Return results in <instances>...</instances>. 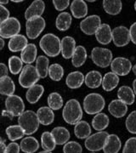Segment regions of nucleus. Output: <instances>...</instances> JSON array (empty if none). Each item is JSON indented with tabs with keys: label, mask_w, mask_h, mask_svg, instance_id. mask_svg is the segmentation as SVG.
I'll use <instances>...</instances> for the list:
<instances>
[{
	"label": "nucleus",
	"mask_w": 136,
	"mask_h": 153,
	"mask_svg": "<svg viewBox=\"0 0 136 153\" xmlns=\"http://www.w3.org/2000/svg\"><path fill=\"white\" fill-rule=\"evenodd\" d=\"M62 117L66 123L75 125L82 117V109L79 101L76 99L69 100L62 111Z\"/></svg>",
	"instance_id": "nucleus-1"
},
{
	"label": "nucleus",
	"mask_w": 136,
	"mask_h": 153,
	"mask_svg": "<svg viewBox=\"0 0 136 153\" xmlns=\"http://www.w3.org/2000/svg\"><path fill=\"white\" fill-rule=\"evenodd\" d=\"M60 38L53 33L44 35L39 41V46L45 55L49 57H56L60 53Z\"/></svg>",
	"instance_id": "nucleus-2"
},
{
	"label": "nucleus",
	"mask_w": 136,
	"mask_h": 153,
	"mask_svg": "<svg viewBox=\"0 0 136 153\" xmlns=\"http://www.w3.org/2000/svg\"><path fill=\"white\" fill-rule=\"evenodd\" d=\"M18 123L24 129L25 134L27 135H31L36 133L40 124L37 113L31 110L25 111L20 117H18Z\"/></svg>",
	"instance_id": "nucleus-3"
},
{
	"label": "nucleus",
	"mask_w": 136,
	"mask_h": 153,
	"mask_svg": "<svg viewBox=\"0 0 136 153\" xmlns=\"http://www.w3.org/2000/svg\"><path fill=\"white\" fill-rule=\"evenodd\" d=\"M106 101L101 94L97 93L88 94L83 100V110L88 115H96L105 108Z\"/></svg>",
	"instance_id": "nucleus-4"
},
{
	"label": "nucleus",
	"mask_w": 136,
	"mask_h": 153,
	"mask_svg": "<svg viewBox=\"0 0 136 153\" xmlns=\"http://www.w3.org/2000/svg\"><path fill=\"white\" fill-rule=\"evenodd\" d=\"M39 79L40 76L36 70V67L33 65H26L23 67L19 76V83L22 88H29L37 84Z\"/></svg>",
	"instance_id": "nucleus-5"
},
{
	"label": "nucleus",
	"mask_w": 136,
	"mask_h": 153,
	"mask_svg": "<svg viewBox=\"0 0 136 153\" xmlns=\"http://www.w3.org/2000/svg\"><path fill=\"white\" fill-rule=\"evenodd\" d=\"M21 23L16 17H10L0 24V37L2 38H11L19 34L21 31Z\"/></svg>",
	"instance_id": "nucleus-6"
},
{
	"label": "nucleus",
	"mask_w": 136,
	"mask_h": 153,
	"mask_svg": "<svg viewBox=\"0 0 136 153\" xmlns=\"http://www.w3.org/2000/svg\"><path fill=\"white\" fill-rule=\"evenodd\" d=\"M91 59L97 66L106 68L110 66L112 61V53L108 49L95 47L91 51Z\"/></svg>",
	"instance_id": "nucleus-7"
},
{
	"label": "nucleus",
	"mask_w": 136,
	"mask_h": 153,
	"mask_svg": "<svg viewBox=\"0 0 136 153\" xmlns=\"http://www.w3.org/2000/svg\"><path fill=\"white\" fill-rule=\"evenodd\" d=\"M109 134L107 132L100 131L88 137L84 142L87 150L92 152H96L103 150Z\"/></svg>",
	"instance_id": "nucleus-8"
},
{
	"label": "nucleus",
	"mask_w": 136,
	"mask_h": 153,
	"mask_svg": "<svg viewBox=\"0 0 136 153\" xmlns=\"http://www.w3.org/2000/svg\"><path fill=\"white\" fill-rule=\"evenodd\" d=\"M46 27L45 20L42 16L34 17L27 20L26 23V33L27 38L30 39H36L43 33Z\"/></svg>",
	"instance_id": "nucleus-9"
},
{
	"label": "nucleus",
	"mask_w": 136,
	"mask_h": 153,
	"mask_svg": "<svg viewBox=\"0 0 136 153\" xmlns=\"http://www.w3.org/2000/svg\"><path fill=\"white\" fill-rule=\"evenodd\" d=\"M6 111L10 112L13 117H20L25 111L24 101L18 95L8 96L5 100Z\"/></svg>",
	"instance_id": "nucleus-10"
},
{
	"label": "nucleus",
	"mask_w": 136,
	"mask_h": 153,
	"mask_svg": "<svg viewBox=\"0 0 136 153\" xmlns=\"http://www.w3.org/2000/svg\"><path fill=\"white\" fill-rule=\"evenodd\" d=\"M101 26V20L97 15H93L83 19L80 23V29L86 35L91 36L95 34Z\"/></svg>",
	"instance_id": "nucleus-11"
},
{
	"label": "nucleus",
	"mask_w": 136,
	"mask_h": 153,
	"mask_svg": "<svg viewBox=\"0 0 136 153\" xmlns=\"http://www.w3.org/2000/svg\"><path fill=\"white\" fill-rule=\"evenodd\" d=\"M111 69L117 76H126L130 72L132 63L129 59L124 57H117L111 63Z\"/></svg>",
	"instance_id": "nucleus-12"
},
{
	"label": "nucleus",
	"mask_w": 136,
	"mask_h": 153,
	"mask_svg": "<svg viewBox=\"0 0 136 153\" xmlns=\"http://www.w3.org/2000/svg\"><path fill=\"white\" fill-rule=\"evenodd\" d=\"M130 33L129 29L120 26L112 30V41L117 47H123L130 42Z\"/></svg>",
	"instance_id": "nucleus-13"
},
{
	"label": "nucleus",
	"mask_w": 136,
	"mask_h": 153,
	"mask_svg": "<svg viewBox=\"0 0 136 153\" xmlns=\"http://www.w3.org/2000/svg\"><path fill=\"white\" fill-rule=\"evenodd\" d=\"M76 47V41L72 37L65 36L62 38L60 42V53L63 58L66 60L71 58Z\"/></svg>",
	"instance_id": "nucleus-14"
},
{
	"label": "nucleus",
	"mask_w": 136,
	"mask_h": 153,
	"mask_svg": "<svg viewBox=\"0 0 136 153\" xmlns=\"http://www.w3.org/2000/svg\"><path fill=\"white\" fill-rule=\"evenodd\" d=\"M45 10V4L43 0H35L31 4L25 12V18L30 20L34 17H40L44 14Z\"/></svg>",
	"instance_id": "nucleus-15"
},
{
	"label": "nucleus",
	"mask_w": 136,
	"mask_h": 153,
	"mask_svg": "<svg viewBox=\"0 0 136 153\" xmlns=\"http://www.w3.org/2000/svg\"><path fill=\"white\" fill-rule=\"evenodd\" d=\"M95 38L100 44L107 45L110 44L112 40V30L111 27L108 24H101L95 33Z\"/></svg>",
	"instance_id": "nucleus-16"
},
{
	"label": "nucleus",
	"mask_w": 136,
	"mask_h": 153,
	"mask_svg": "<svg viewBox=\"0 0 136 153\" xmlns=\"http://www.w3.org/2000/svg\"><path fill=\"white\" fill-rule=\"evenodd\" d=\"M108 111L114 117H123L128 111V106L120 100H113L108 105Z\"/></svg>",
	"instance_id": "nucleus-17"
},
{
	"label": "nucleus",
	"mask_w": 136,
	"mask_h": 153,
	"mask_svg": "<svg viewBox=\"0 0 136 153\" xmlns=\"http://www.w3.org/2000/svg\"><path fill=\"white\" fill-rule=\"evenodd\" d=\"M39 123L44 126L50 125L54 120V113L49 106H42L36 112Z\"/></svg>",
	"instance_id": "nucleus-18"
},
{
	"label": "nucleus",
	"mask_w": 136,
	"mask_h": 153,
	"mask_svg": "<svg viewBox=\"0 0 136 153\" xmlns=\"http://www.w3.org/2000/svg\"><path fill=\"white\" fill-rule=\"evenodd\" d=\"M72 16L76 19H82L86 17L88 15L87 4L82 0H74L72 1L70 6Z\"/></svg>",
	"instance_id": "nucleus-19"
},
{
	"label": "nucleus",
	"mask_w": 136,
	"mask_h": 153,
	"mask_svg": "<svg viewBox=\"0 0 136 153\" xmlns=\"http://www.w3.org/2000/svg\"><path fill=\"white\" fill-rule=\"evenodd\" d=\"M84 78L85 76L81 71H72V72H70L66 76L65 83L68 88H70L71 89H76L82 85V83L84 82Z\"/></svg>",
	"instance_id": "nucleus-20"
},
{
	"label": "nucleus",
	"mask_w": 136,
	"mask_h": 153,
	"mask_svg": "<svg viewBox=\"0 0 136 153\" xmlns=\"http://www.w3.org/2000/svg\"><path fill=\"white\" fill-rule=\"evenodd\" d=\"M51 134L54 137L56 145L59 146L65 145V143L68 142L71 137L70 132L65 127H55L52 129Z\"/></svg>",
	"instance_id": "nucleus-21"
},
{
	"label": "nucleus",
	"mask_w": 136,
	"mask_h": 153,
	"mask_svg": "<svg viewBox=\"0 0 136 153\" xmlns=\"http://www.w3.org/2000/svg\"><path fill=\"white\" fill-rule=\"evenodd\" d=\"M27 38L24 35L18 34L10 39L8 47L11 52H20L27 47Z\"/></svg>",
	"instance_id": "nucleus-22"
},
{
	"label": "nucleus",
	"mask_w": 136,
	"mask_h": 153,
	"mask_svg": "<svg viewBox=\"0 0 136 153\" xmlns=\"http://www.w3.org/2000/svg\"><path fill=\"white\" fill-rule=\"evenodd\" d=\"M122 143L117 134H109L103 148L104 153H118Z\"/></svg>",
	"instance_id": "nucleus-23"
},
{
	"label": "nucleus",
	"mask_w": 136,
	"mask_h": 153,
	"mask_svg": "<svg viewBox=\"0 0 136 153\" xmlns=\"http://www.w3.org/2000/svg\"><path fill=\"white\" fill-rule=\"evenodd\" d=\"M38 49L34 44H28L21 54V59L27 65H31L37 60Z\"/></svg>",
	"instance_id": "nucleus-24"
},
{
	"label": "nucleus",
	"mask_w": 136,
	"mask_h": 153,
	"mask_svg": "<svg viewBox=\"0 0 136 153\" xmlns=\"http://www.w3.org/2000/svg\"><path fill=\"white\" fill-rule=\"evenodd\" d=\"M44 88L41 84H35L33 87L29 88L26 94L27 100L30 104H36L40 98L43 96Z\"/></svg>",
	"instance_id": "nucleus-25"
},
{
	"label": "nucleus",
	"mask_w": 136,
	"mask_h": 153,
	"mask_svg": "<svg viewBox=\"0 0 136 153\" xmlns=\"http://www.w3.org/2000/svg\"><path fill=\"white\" fill-rule=\"evenodd\" d=\"M103 77L98 71H90L88 72L84 78L86 86L90 88H97L102 84Z\"/></svg>",
	"instance_id": "nucleus-26"
},
{
	"label": "nucleus",
	"mask_w": 136,
	"mask_h": 153,
	"mask_svg": "<svg viewBox=\"0 0 136 153\" xmlns=\"http://www.w3.org/2000/svg\"><path fill=\"white\" fill-rule=\"evenodd\" d=\"M20 147L24 153H34L38 150L39 143L36 138L28 136L24 138L21 141Z\"/></svg>",
	"instance_id": "nucleus-27"
},
{
	"label": "nucleus",
	"mask_w": 136,
	"mask_h": 153,
	"mask_svg": "<svg viewBox=\"0 0 136 153\" xmlns=\"http://www.w3.org/2000/svg\"><path fill=\"white\" fill-rule=\"evenodd\" d=\"M117 97L118 100L123 101L126 105L134 104L135 100V94L134 90L129 86H122L119 88L117 91Z\"/></svg>",
	"instance_id": "nucleus-28"
},
{
	"label": "nucleus",
	"mask_w": 136,
	"mask_h": 153,
	"mask_svg": "<svg viewBox=\"0 0 136 153\" xmlns=\"http://www.w3.org/2000/svg\"><path fill=\"white\" fill-rule=\"evenodd\" d=\"M119 83V77L117 74L111 72H107L102 79V88L105 91L110 92L117 88Z\"/></svg>",
	"instance_id": "nucleus-29"
},
{
	"label": "nucleus",
	"mask_w": 136,
	"mask_h": 153,
	"mask_svg": "<svg viewBox=\"0 0 136 153\" xmlns=\"http://www.w3.org/2000/svg\"><path fill=\"white\" fill-rule=\"evenodd\" d=\"M86 60H87L86 49L82 45L77 46L74 54L71 57V64L75 67H80L85 63Z\"/></svg>",
	"instance_id": "nucleus-30"
},
{
	"label": "nucleus",
	"mask_w": 136,
	"mask_h": 153,
	"mask_svg": "<svg viewBox=\"0 0 136 153\" xmlns=\"http://www.w3.org/2000/svg\"><path fill=\"white\" fill-rule=\"evenodd\" d=\"M71 22L72 17L69 13L61 12L55 20V27L59 31L65 32L71 27Z\"/></svg>",
	"instance_id": "nucleus-31"
},
{
	"label": "nucleus",
	"mask_w": 136,
	"mask_h": 153,
	"mask_svg": "<svg viewBox=\"0 0 136 153\" xmlns=\"http://www.w3.org/2000/svg\"><path fill=\"white\" fill-rule=\"evenodd\" d=\"M36 70L40 78H45L49 75V60L45 55H39L36 60Z\"/></svg>",
	"instance_id": "nucleus-32"
},
{
	"label": "nucleus",
	"mask_w": 136,
	"mask_h": 153,
	"mask_svg": "<svg viewBox=\"0 0 136 153\" xmlns=\"http://www.w3.org/2000/svg\"><path fill=\"white\" fill-rule=\"evenodd\" d=\"M16 91V85L12 78L9 76L0 79V94L10 96Z\"/></svg>",
	"instance_id": "nucleus-33"
},
{
	"label": "nucleus",
	"mask_w": 136,
	"mask_h": 153,
	"mask_svg": "<svg viewBox=\"0 0 136 153\" xmlns=\"http://www.w3.org/2000/svg\"><path fill=\"white\" fill-rule=\"evenodd\" d=\"M74 134L80 140L87 139L91 135V127L86 121H80L74 127Z\"/></svg>",
	"instance_id": "nucleus-34"
},
{
	"label": "nucleus",
	"mask_w": 136,
	"mask_h": 153,
	"mask_svg": "<svg viewBox=\"0 0 136 153\" xmlns=\"http://www.w3.org/2000/svg\"><path fill=\"white\" fill-rule=\"evenodd\" d=\"M109 123H110V120H109L108 116L105 113L100 112L95 115L94 117L93 118V128L95 129L96 131H103L104 129H106L109 126Z\"/></svg>",
	"instance_id": "nucleus-35"
},
{
	"label": "nucleus",
	"mask_w": 136,
	"mask_h": 153,
	"mask_svg": "<svg viewBox=\"0 0 136 153\" xmlns=\"http://www.w3.org/2000/svg\"><path fill=\"white\" fill-rule=\"evenodd\" d=\"M104 10L111 16L118 15L123 8V4L120 0H104Z\"/></svg>",
	"instance_id": "nucleus-36"
},
{
	"label": "nucleus",
	"mask_w": 136,
	"mask_h": 153,
	"mask_svg": "<svg viewBox=\"0 0 136 153\" xmlns=\"http://www.w3.org/2000/svg\"><path fill=\"white\" fill-rule=\"evenodd\" d=\"M6 134L11 141H16L22 139L25 135V131L20 125H11L6 128Z\"/></svg>",
	"instance_id": "nucleus-37"
},
{
	"label": "nucleus",
	"mask_w": 136,
	"mask_h": 153,
	"mask_svg": "<svg viewBox=\"0 0 136 153\" xmlns=\"http://www.w3.org/2000/svg\"><path fill=\"white\" fill-rule=\"evenodd\" d=\"M41 145L44 151L52 152L56 146V143L51 132H44L41 135Z\"/></svg>",
	"instance_id": "nucleus-38"
},
{
	"label": "nucleus",
	"mask_w": 136,
	"mask_h": 153,
	"mask_svg": "<svg viewBox=\"0 0 136 153\" xmlns=\"http://www.w3.org/2000/svg\"><path fill=\"white\" fill-rule=\"evenodd\" d=\"M48 105L49 108L53 110V111H58L63 106V99L61 97L60 94L57 92H53V93L49 94L48 96Z\"/></svg>",
	"instance_id": "nucleus-39"
},
{
	"label": "nucleus",
	"mask_w": 136,
	"mask_h": 153,
	"mask_svg": "<svg viewBox=\"0 0 136 153\" xmlns=\"http://www.w3.org/2000/svg\"><path fill=\"white\" fill-rule=\"evenodd\" d=\"M49 76L53 81H55V82L60 81L64 76L63 67L57 63L52 64L51 66H49Z\"/></svg>",
	"instance_id": "nucleus-40"
},
{
	"label": "nucleus",
	"mask_w": 136,
	"mask_h": 153,
	"mask_svg": "<svg viewBox=\"0 0 136 153\" xmlns=\"http://www.w3.org/2000/svg\"><path fill=\"white\" fill-rule=\"evenodd\" d=\"M23 69V61L18 56H11L9 59V70L12 74L16 75L22 72Z\"/></svg>",
	"instance_id": "nucleus-41"
},
{
	"label": "nucleus",
	"mask_w": 136,
	"mask_h": 153,
	"mask_svg": "<svg viewBox=\"0 0 136 153\" xmlns=\"http://www.w3.org/2000/svg\"><path fill=\"white\" fill-rule=\"evenodd\" d=\"M64 153H82V148L81 145L77 141H68L63 146Z\"/></svg>",
	"instance_id": "nucleus-42"
},
{
	"label": "nucleus",
	"mask_w": 136,
	"mask_h": 153,
	"mask_svg": "<svg viewBox=\"0 0 136 153\" xmlns=\"http://www.w3.org/2000/svg\"><path fill=\"white\" fill-rule=\"evenodd\" d=\"M125 124L128 131L131 134H136V111H132L130 114L128 116Z\"/></svg>",
	"instance_id": "nucleus-43"
},
{
	"label": "nucleus",
	"mask_w": 136,
	"mask_h": 153,
	"mask_svg": "<svg viewBox=\"0 0 136 153\" xmlns=\"http://www.w3.org/2000/svg\"><path fill=\"white\" fill-rule=\"evenodd\" d=\"M123 153H136V137L129 138L126 141Z\"/></svg>",
	"instance_id": "nucleus-44"
},
{
	"label": "nucleus",
	"mask_w": 136,
	"mask_h": 153,
	"mask_svg": "<svg viewBox=\"0 0 136 153\" xmlns=\"http://www.w3.org/2000/svg\"><path fill=\"white\" fill-rule=\"evenodd\" d=\"M53 4L56 10L63 11L69 6L70 2L68 0H53Z\"/></svg>",
	"instance_id": "nucleus-45"
},
{
	"label": "nucleus",
	"mask_w": 136,
	"mask_h": 153,
	"mask_svg": "<svg viewBox=\"0 0 136 153\" xmlns=\"http://www.w3.org/2000/svg\"><path fill=\"white\" fill-rule=\"evenodd\" d=\"M20 145H18L16 142H12L7 146L4 153H19L20 152Z\"/></svg>",
	"instance_id": "nucleus-46"
},
{
	"label": "nucleus",
	"mask_w": 136,
	"mask_h": 153,
	"mask_svg": "<svg viewBox=\"0 0 136 153\" xmlns=\"http://www.w3.org/2000/svg\"><path fill=\"white\" fill-rule=\"evenodd\" d=\"M10 18V11L4 6L0 5V24Z\"/></svg>",
	"instance_id": "nucleus-47"
},
{
	"label": "nucleus",
	"mask_w": 136,
	"mask_h": 153,
	"mask_svg": "<svg viewBox=\"0 0 136 153\" xmlns=\"http://www.w3.org/2000/svg\"><path fill=\"white\" fill-rule=\"evenodd\" d=\"M129 33H130L131 41L134 44H136V22L131 25L129 28Z\"/></svg>",
	"instance_id": "nucleus-48"
},
{
	"label": "nucleus",
	"mask_w": 136,
	"mask_h": 153,
	"mask_svg": "<svg viewBox=\"0 0 136 153\" xmlns=\"http://www.w3.org/2000/svg\"><path fill=\"white\" fill-rule=\"evenodd\" d=\"M9 69L4 63H0V79L8 76Z\"/></svg>",
	"instance_id": "nucleus-49"
},
{
	"label": "nucleus",
	"mask_w": 136,
	"mask_h": 153,
	"mask_svg": "<svg viewBox=\"0 0 136 153\" xmlns=\"http://www.w3.org/2000/svg\"><path fill=\"white\" fill-rule=\"evenodd\" d=\"M6 145L4 142H0V153H4L6 150Z\"/></svg>",
	"instance_id": "nucleus-50"
},
{
	"label": "nucleus",
	"mask_w": 136,
	"mask_h": 153,
	"mask_svg": "<svg viewBox=\"0 0 136 153\" xmlns=\"http://www.w3.org/2000/svg\"><path fill=\"white\" fill-rule=\"evenodd\" d=\"M4 38H2L0 37V50H2V49H4Z\"/></svg>",
	"instance_id": "nucleus-51"
},
{
	"label": "nucleus",
	"mask_w": 136,
	"mask_h": 153,
	"mask_svg": "<svg viewBox=\"0 0 136 153\" xmlns=\"http://www.w3.org/2000/svg\"><path fill=\"white\" fill-rule=\"evenodd\" d=\"M133 88H134V93L136 95V78L134 80V82H133Z\"/></svg>",
	"instance_id": "nucleus-52"
},
{
	"label": "nucleus",
	"mask_w": 136,
	"mask_h": 153,
	"mask_svg": "<svg viewBox=\"0 0 136 153\" xmlns=\"http://www.w3.org/2000/svg\"><path fill=\"white\" fill-rule=\"evenodd\" d=\"M9 3L8 0H0V5H4V4H7Z\"/></svg>",
	"instance_id": "nucleus-53"
},
{
	"label": "nucleus",
	"mask_w": 136,
	"mask_h": 153,
	"mask_svg": "<svg viewBox=\"0 0 136 153\" xmlns=\"http://www.w3.org/2000/svg\"><path fill=\"white\" fill-rule=\"evenodd\" d=\"M132 70H133V72H134V74H135V75L136 76V64L135 65V66H133V67H132Z\"/></svg>",
	"instance_id": "nucleus-54"
},
{
	"label": "nucleus",
	"mask_w": 136,
	"mask_h": 153,
	"mask_svg": "<svg viewBox=\"0 0 136 153\" xmlns=\"http://www.w3.org/2000/svg\"><path fill=\"white\" fill-rule=\"evenodd\" d=\"M12 2L13 3H22L23 1L22 0H12Z\"/></svg>",
	"instance_id": "nucleus-55"
},
{
	"label": "nucleus",
	"mask_w": 136,
	"mask_h": 153,
	"mask_svg": "<svg viewBox=\"0 0 136 153\" xmlns=\"http://www.w3.org/2000/svg\"><path fill=\"white\" fill-rule=\"evenodd\" d=\"M38 153H52L51 152H48V151H43V152H40Z\"/></svg>",
	"instance_id": "nucleus-56"
},
{
	"label": "nucleus",
	"mask_w": 136,
	"mask_h": 153,
	"mask_svg": "<svg viewBox=\"0 0 136 153\" xmlns=\"http://www.w3.org/2000/svg\"><path fill=\"white\" fill-rule=\"evenodd\" d=\"M0 142H4L5 143V140L2 138V137H0Z\"/></svg>",
	"instance_id": "nucleus-57"
},
{
	"label": "nucleus",
	"mask_w": 136,
	"mask_h": 153,
	"mask_svg": "<svg viewBox=\"0 0 136 153\" xmlns=\"http://www.w3.org/2000/svg\"><path fill=\"white\" fill-rule=\"evenodd\" d=\"M135 10L136 11V1H135Z\"/></svg>",
	"instance_id": "nucleus-58"
},
{
	"label": "nucleus",
	"mask_w": 136,
	"mask_h": 153,
	"mask_svg": "<svg viewBox=\"0 0 136 153\" xmlns=\"http://www.w3.org/2000/svg\"><path fill=\"white\" fill-rule=\"evenodd\" d=\"M91 153H95V152H91Z\"/></svg>",
	"instance_id": "nucleus-59"
}]
</instances>
